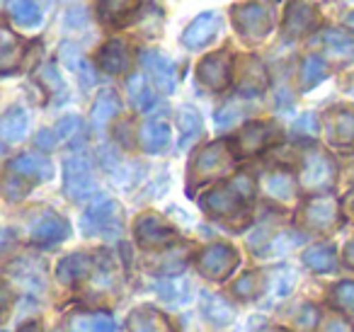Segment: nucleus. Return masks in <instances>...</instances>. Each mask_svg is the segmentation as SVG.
Returning <instances> with one entry per match:
<instances>
[{"label":"nucleus","instance_id":"nucleus-6","mask_svg":"<svg viewBox=\"0 0 354 332\" xmlns=\"http://www.w3.org/2000/svg\"><path fill=\"white\" fill-rule=\"evenodd\" d=\"M231 68H233L231 51H216V54H209L199 61L197 78L209 90H226L228 83H231Z\"/></svg>","mask_w":354,"mask_h":332},{"label":"nucleus","instance_id":"nucleus-50","mask_svg":"<svg viewBox=\"0 0 354 332\" xmlns=\"http://www.w3.org/2000/svg\"><path fill=\"white\" fill-rule=\"evenodd\" d=\"M347 25L354 27V12H349V15H347Z\"/></svg>","mask_w":354,"mask_h":332},{"label":"nucleus","instance_id":"nucleus-15","mask_svg":"<svg viewBox=\"0 0 354 332\" xmlns=\"http://www.w3.org/2000/svg\"><path fill=\"white\" fill-rule=\"evenodd\" d=\"M315 22H318V15H315V8H310L304 0H294L286 10V20H284V35L289 39H296V37H304L308 30H313Z\"/></svg>","mask_w":354,"mask_h":332},{"label":"nucleus","instance_id":"nucleus-46","mask_svg":"<svg viewBox=\"0 0 354 332\" xmlns=\"http://www.w3.org/2000/svg\"><path fill=\"white\" fill-rule=\"evenodd\" d=\"M315 320H318V311H315L313 306H304V311H301V315H299V325L313 327Z\"/></svg>","mask_w":354,"mask_h":332},{"label":"nucleus","instance_id":"nucleus-28","mask_svg":"<svg viewBox=\"0 0 354 332\" xmlns=\"http://www.w3.org/2000/svg\"><path fill=\"white\" fill-rule=\"evenodd\" d=\"M129 100H131V104L138 112H151L158 102L156 93L146 85L143 75H131L129 78Z\"/></svg>","mask_w":354,"mask_h":332},{"label":"nucleus","instance_id":"nucleus-44","mask_svg":"<svg viewBox=\"0 0 354 332\" xmlns=\"http://www.w3.org/2000/svg\"><path fill=\"white\" fill-rule=\"evenodd\" d=\"M294 131H301V133H318V119H315V114H310V112H306L304 117H299L296 119V124H294Z\"/></svg>","mask_w":354,"mask_h":332},{"label":"nucleus","instance_id":"nucleus-43","mask_svg":"<svg viewBox=\"0 0 354 332\" xmlns=\"http://www.w3.org/2000/svg\"><path fill=\"white\" fill-rule=\"evenodd\" d=\"M41 80H44L46 85H49L54 93H66V85H64V78L59 75V71H56V66H46V68H41Z\"/></svg>","mask_w":354,"mask_h":332},{"label":"nucleus","instance_id":"nucleus-13","mask_svg":"<svg viewBox=\"0 0 354 332\" xmlns=\"http://www.w3.org/2000/svg\"><path fill=\"white\" fill-rule=\"evenodd\" d=\"M267 88V71L257 56H245L241 61V73H238V93L252 98Z\"/></svg>","mask_w":354,"mask_h":332},{"label":"nucleus","instance_id":"nucleus-14","mask_svg":"<svg viewBox=\"0 0 354 332\" xmlns=\"http://www.w3.org/2000/svg\"><path fill=\"white\" fill-rule=\"evenodd\" d=\"M306 216V223L315 230H330L335 223H337V201L333 196H315V199L308 201L304 211Z\"/></svg>","mask_w":354,"mask_h":332},{"label":"nucleus","instance_id":"nucleus-11","mask_svg":"<svg viewBox=\"0 0 354 332\" xmlns=\"http://www.w3.org/2000/svg\"><path fill=\"white\" fill-rule=\"evenodd\" d=\"M133 233H136V240L143 248H165V245L175 243V238H177L175 228H170L165 221L153 214L141 216V219L136 221Z\"/></svg>","mask_w":354,"mask_h":332},{"label":"nucleus","instance_id":"nucleus-3","mask_svg":"<svg viewBox=\"0 0 354 332\" xmlns=\"http://www.w3.org/2000/svg\"><path fill=\"white\" fill-rule=\"evenodd\" d=\"M64 192L73 201L88 199L95 192L93 163L85 156H68L64 160Z\"/></svg>","mask_w":354,"mask_h":332},{"label":"nucleus","instance_id":"nucleus-25","mask_svg":"<svg viewBox=\"0 0 354 332\" xmlns=\"http://www.w3.org/2000/svg\"><path fill=\"white\" fill-rule=\"evenodd\" d=\"M59 56H61V61H64V64L68 66L71 71H75V73L80 75V80H83L85 85H93L95 83L93 66H90L88 61L83 59V54H80V49L75 44H71V42L61 44L59 46Z\"/></svg>","mask_w":354,"mask_h":332},{"label":"nucleus","instance_id":"nucleus-2","mask_svg":"<svg viewBox=\"0 0 354 332\" xmlns=\"http://www.w3.org/2000/svg\"><path fill=\"white\" fill-rule=\"evenodd\" d=\"M233 25L245 39H265L267 32L274 25V15H272L270 6L257 3V0H248V3H238L231 8Z\"/></svg>","mask_w":354,"mask_h":332},{"label":"nucleus","instance_id":"nucleus-1","mask_svg":"<svg viewBox=\"0 0 354 332\" xmlns=\"http://www.w3.org/2000/svg\"><path fill=\"white\" fill-rule=\"evenodd\" d=\"M80 228L93 238H117L122 233V211L114 199H97L80 219Z\"/></svg>","mask_w":354,"mask_h":332},{"label":"nucleus","instance_id":"nucleus-37","mask_svg":"<svg viewBox=\"0 0 354 332\" xmlns=\"http://www.w3.org/2000/svg\"><path fill=\"white\" fill-rule=\"evenodd\" d=\"M138 8V0H97V10L104 20H122Z\"/></svg>","mask_w":354,"mask_h":332},{"label":"nucleus","instance_id":"nucleus-32","mask_svg":"<svg viewBox=\"0 0 354 332\" xmlns=\"http://www.w3.org/2000/svg\"><path fill=\"white\" fill-rule=\"evenodd\" d=\"M180 148H187L189 143H194L202 133V117L197 114V109L183 107L180 109Z\"/></svg>","mask_w":354,"mask_h":332},{"label":"nucleus","instance_id":"nucleus-33","mask_svg":"<svg viewBox=\"0 0 354 332\" xmlns=\"http://www.w3.org/2000/svg\"><path fill=\"white\" fill-rule=\"evenodd\" d=\"M306 267H310L313 272H333L335 269V250L330 245H315L304 252Z\"/></svg>","mask_w":354,"mask_h":332},{"label":"nucleus","instance_id":"nucleus-7","mask_svg":"<svg viewBox=\"0 0 354 332\" xmlns=\"http://www.w3.org/2000/svg\"><path fill=\"white\" fill-rule=\"evenodd\" d=\"M245 196L233 187V182L228 187H216L209 194L202 196V209L214 219H228V216L238 214L245 206Z\"/></svg>","mask_w":354,"mask_h":332},{"label":"nucleus","instance_id":"nucleus-9","mask_svg":"<svg viewBox=\"0 0 354 332\" xmlns=\"http://www.w3.org/2000/svg\"><path fill=\"white\" fill-rule=\"evenodd\" d=\"M141 64L146 68L148 78L153 80L158 93H175L177 88V66L172 64L167 56H162L160 51H146L141 56Z\"/></svg>","mask_w":354,"mask_h":332},{"label":"nucleus","instance_id":"nucleus-22","mask_svg":"<svg viewBox=\"0 0 354 332\" xmlns=\"http://www.w3.org/2000/svg\"><path fill=\"white\" fill-rule=\"evenodd\" d=\"M129 332H172V325L156 308L143 306L129 315Z\"/></svg>","mask_w":354,"mask_h":332},{"label":"nucleus","instance_id":"nucleus-49","mask_svg":"<svg viewBox=\"0 0 354 332\" xmlns=\"http://www.w3.org/2000/svg\"><path fill=\"white\" fill-rule=\"evenodd\" d=\"M344 259H347L349 267H354V240L347 243V250H344Z\"/></svg>","mask_w":354,"mask_h":332},{"label":"nucleus","instance_id":"nucleus-51","mask_svg":"<svg viewBox=\"0 0 354 332\" xmlns=\"http://www.w3.org/2000/svg\"><path fill=\"white\" fill-rule=\"evenodd\" d=\"M347 204H349V209H352V214H354V192H352V196L347 199Z\"/></svg>","mask_w":354,"mask_h":332},{"label":"nucleus","instance_id":"nucleus-38","mask_svg":"<svg viewBox=\"0 0 354 332\" xmlns=\"http://www.w3.org/2000/svg\"><path fill=\"white\" fill-rule=\"evenodd\" d=\"M333 301L337 303L342 311L354 315V282H339L333 288Z\"/></svg>","mask_w":354,"mask_h":332},{"label":"nucleus","instance_id":"nucleus-30","mask_svg":"<svg viewBox=\"0 0 354 332\" xmlns=\"http://www.w3.org/2000/svg\"><path fill=\"white\" fill-rule=\"evenodd\" d=\"M296 274L291 269H277L270 279V291H267V301L270 303H281L291 291H294Z\"/></svg>","mask_w":354,"mask_h":332},{"label":"nucleus","instance_id":"nucleus-24","mask_svg":"<svg viewBox=\"0 0 354 332\" xmlns=\"http://www.w3.org/2000/svg\"><path fill=\"white\" fill-rule=\"evenodd\" d=\"M27 129H30V117L22 107H15L10 112H6L3 122H0V133H3V141L6 143H17L27 136Z\"/></svg>","mask_w":354,"mask_h":332},{"label":"nucleus","instance_id":"nucleus-40","mask_svg":"<svg viewBox=\"0 0 354 332\" xmlns=\"http://www.w3.org/2000/svg\"><path fill=\"white\" fill-rule=\"evenodd\" d=\"M257 286H260V277L257 274H243L236 284H233V293L238 298H252L257 293Z\"/></svg>","mask_w":354,"mask_h":332},{"label":"nucleus","instance_id":"nucleus-31","mask_svg":"<svg viewBox=\"0 0 354 332\" xmlns=\"http://www.w3.org/2000/svg\"><path fill=\"white\" fill-rule=\"evenodd\" d=\"M0 39H3V46H0V71H3V73H12V71L20 66V59H22L20 42L10 35V30H3Z\"/></svg>","mask_w":354,"mask_h":332},{"label":"nucleus","instance_id":"nucleus-16","mask_svg":"<svg viewBox=\"0 0 354 332\" xmlns=\"http://www.w3.org/2000/svg\"><path fill=\"white\" fill-rule=\"evenodd\" d=\"M328 138L339 148H354V109H335L328 119Z\"/></svg>","mask_w":354,"mask_h":332},{"label":"nucleus","instance_id":"nucleus-18","mask_svg":"<svg viewBox=\"0 0 354 332\" xmlns=\"http://www.w3.org/2000/svg\"><path fill=\"white\" fill-rule=\"evenodd\" d=\"M10 170L17 177H30V180H51L54 165L49 158L37 156V153H22L15 160H10Z\"/></svg>","mask_w":354,"mask_h":332},{"label":"nucleus","instance_id":"nucleus-45","mask_svg":"<svg viewBox=\"0 0 354 332\" xmlns=\"http://www.w3.org/2000/svg\"><path fill=\"white\" fill-rule=\"evenodd\" d=\"M35 143L41 148V151H49V148H54L56 143H59V136H56V131H39L37 133V138H35Z\"/></svg>","mask_w":354,"mask_h":332},{"label":"nucleus","instance_id":"nucleus-17","mask_svg":"<svg viewBox=\"0 0 354 332\" xmlns=\"http://www.w3.org/2000/svg\"><path fill=\"white\" fill-rule=\"evenodd\" d=\"M274 133H277V129L272 127V124H267V122L248 124V127L243 129L241 133H238L236 146H238V151H241V153L250 156V153L262 151V148H265L267 143L274 138Z\"/></svg>","mask_w":354,"mask_h":332},{"label":"nucleus","instance_id":"nucleus-42","mask_svg":"<svg viewBox=\"0 0 354 332\" xmlns=\"http://www.w3.org/2000/svg\"><path fill=\"white\" fill-rule=\"evenodd\" d=\"M238 117H241V109L233 107V104H223L218 112H214V124L226 129V127H233V122H238Z\"/></svg>","mask_w":354,"mask_h":332},{"label":"nucleus","instance_id":"nucleus-29","mask_svg":"<svg viewBox=\"0 0 354 332\" xmlns=\"http://www.w3.org/2000/svg\"><path fill=\"white\" fill-rule=\"evenodd\" d=\"M323 44L335 59H352L354 56V37L342 30H325L323 32Z\"/></svg>","mask_w":354,"mask_h":332},{"label":"nucleus","instance_id":"nucleus-23","mask_svg":"<svg viewBox=\"0 0 354 332\" xmlns=\"http://www.w3.org/2000/svg\"><path fill=\"white\" fill-rule=\"evenodd\" d=\"M90 269H93V257L85 252H73V255H66L59 262L56 277H59L61 284H75L88 277Z\"/></svg>","mask_w":354,"mask_h":332},{"label":"nucleus","instance_id":"nucleus-20","mask_svg":"<svg viewBox=\"0 0 354 332\" xmlns=\"http://www.w3.org/2000/svg\"><path fill=\"white\" fill-rule=\"evenodd\" d=\"M170 136H172L170 124L165 119H151L138 131V141H141L146 153H162L170 146Z\"/></svg>","mask_w":354,"mask_h":332},{"label":"nucleus","instance_id":"nucleus-27","mask_svg":"<svg viewBox=\"0 0 354 332\" xmlns=\"http://www.w3.org/2000/svg\"><path fill=\"white\" fill-rule=\"evenodd\" d=\"M71 332H117V325L107 313H85L71 320Z\"/></svg>","mask_w":354,"mask_h":332},{"label":"nucleus","instance_id":"nucleus-47","mask_svg":"<svg viewBox=\"0 0 354 332\" xmlns=\"http://www.w3.org/2000/svg\"><path fill=\"white\" fill-rule=\"evenodd\" d=\"M325 332H352V327H349L344 320H330L328 327H325Z\"/></svg>","mask_w":354,"mask_h":332},{"label":"nucleus","instance_id":"nucleus-26","mask_svg":"<svg viewBox=\"0 0 354 332\" xmlns=\"http://www.w3.org/2000/svg\"><path fill=\"white\" fill-rule=\"evenodd\" d=\"M117 112H119L117 93H114V90H102L93 104V127L97 129V131L104 129L114 117H117Z\"/></svg>","mask_w":354,"mask_h":332},{"label":"nucleus","instance_id":"nucleus-35","mask_svg":"<svg viewBox=\"0 0 354 332\" xmlns=\"http://www.w3.org/2000/svg\"><path fill=\"white\" fill-rule=\"evenodd\" d=\"M202 311L204 315L209 317L212 322H216V325H226V322L233 320V308L228 306L226 301H223L221 296H212V293H202Z\"/></svg>","mask_w":354,"mask_h":332},{"label":"nucleus","instance_id":"nucleus-41","mask_svg":"<svg viewBox=\"0 0 354 332\" xmlns=\"http://www.w3.org/2000/svg\"><path fill=\"white\" fill-rule=\"evenodd\" d=\"M80 131V119L78 117H61L59 124H56V136H59V141H66V138H71L73 133Z\"/></svg>","mask_w":354,"mask_h":332},{"label":"nucleus","instance_id":"nucleus-19","mask_svg":"<svg viewBox=\"0 0 354 332\" xmlns=\"http://www.w3.org/2000/svg\"><path fill=\"white\" fill-rule=\"evenodd\" d=\"M129 46L124 39H109L107 44L100 49V56H97V66L109 75H117V73H124L129 68Z\"/></svg>","mask_w":354,"mask_h":332},{"label":"nucleus","instance_id":"nucleus-36","mask_svg":"<svg viewBox=\"0 0 354 332\" xmlns=\"http://www.w3.org/2000/svg\"><path fill=\"white\" fill-rule=\"evenodd\" d=\"M265 190H267V194L279 201L294 199V180H291V175H286V172H272V175H267Z\"/></svg>","mask_w":354,"mask_h":332},{"label":"nucleus","instance_id":"nucleus-4","mask_svg":"<svg viewBox=\"0 0 354 332\" xmlns=\"http://www.w3.org/2000/svg\"><path fill=\"white\" fill-rule=\"evenodd\" d=\"M233 165V153L223 141H216L212 146L202 148L197 158L192 160V177L194 182H209L214 177H221L231 170Z\"/></svg>","mask_w":354,"mask_h":332},{"label":"nucleus","instance_id":"nucleus-21","mask_svg":"<svg viewBox=\"0 0 354 332\" xmlns=\"http://www.w3.org/2000/svg\"><path fill=\"white\" fill-rule=\"evenodd\" d=\"M3 8L17 27L35 30L41 25V10L35 0H3Z\"/></svg>","mask_w":354,"mask_h":332},{"label":"nucleus","instance_id":"nucleus-5","mask_svg":"<svg viewBox=\"0 0 354 332\" xmlns=\"http://www.w3.org/2000/svg\"><path fill=\"white\" fill-rule=\"evenodd\" d=\"M238 267V252L228 245H209L197 255V269L212 282H223Z\"/></svg>","mask_w":354,"mask_h":332},{"label":"nucleus","instance_id":"nucleus-39","mask_svg":"<svg viewBox=\"0 0 354 332\" xmlns=\"http://www.w3.org/2000/svg\"><path fill=\"white\" fill-rule=\"evenodd\" d=\"M299 243H304V235L286 230V233L277 235V238L272 240V243H270V252L272 255H284V252H289L291 248H296Z\"/></svg>","mask_w":354,"mask_h":332},{"label":"nucleus","instance_id":"nucleus-34","mask_svg":"<svg viewBox=\"0 0 354 332\" xmlns=\"http://www.w3.org/2000/svg\"><path fill=\"white\" fill-rule=\"evenodd\" d=\"M325 75H328V66L320 56H306L304 64H301V88L310 90L318 83H323Z\"/></svg>","mask_w":354,"mask_h":332},{"label":"nucleus","instance_id":"nucleus-12","mask_svg":"<svg viewBox=\"0 0 354 332\" xmlns=\"http://www.w3.org/2000/svg\"><path fill=\"white\" fill-rule=\"evenodd\" d=\"M221 32V17L216 12H202L189 22V27L183 35V44L187 49H202L209 42H214Z\"/></svg>","mask_w":354,"mask_h":332},{"label":"nucleus","instance_id":"nucleus-48","mask_svg":"<svg viewBox=\"0 0 354 332\" xmlns=\"http://www.w3.org/2000/svg\"><path fill=\"white\" fill-rule=\"evenodd\" d=\"M20 332H41V322L39 320L25 322V325L20 327Z\"/></svg>","mask_w":354,"mask_h":332},{"label":"nucleus","instance_id":"nucleus-8","mask_svg":"<svg viewBox=\"0 0 354 332\" xmlns=\"http://www.w3.org/2000/svg\"><path fill=\"white\" fill-rule=\"evenodd\" d=\"M335 180V163L323 151L306 153L301 165V185L306 190H323Z\"/></svg>","mask_w":354,"mask_h":332},{"label":"nucleus","instance_id":"nucleus-10","mask_svg":"<svg viewBox=\"0 0 354 332\" xmlns=\"http://www.w3.org/2000/svg\"><path fill=\"white\" fill-rule=\"evenodd\" d=\"M32 243L39 248H51V245L61 243L71 235V225L64 216L54 214V211H44L39 219L32 223Z\"/></svg>","mask_w":354,"mask_h":332}]
</instances>
